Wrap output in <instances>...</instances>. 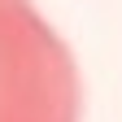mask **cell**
<instances>
[{
    "label": "cell",
    "mask_w": 122,
    "mask_h": 122,
    "mask_svg": "<svg viewBox=\"0 0 122 122\" xmlns=\"http://www.w3.org/2000/svg\"><path fill=\"white\" fill-rule=\"evenodd\" d=\"M74 52L30 0H0V122H79Z\"/></svg>",
    "instance_id": "6da1fadb"
}]
</instances>
